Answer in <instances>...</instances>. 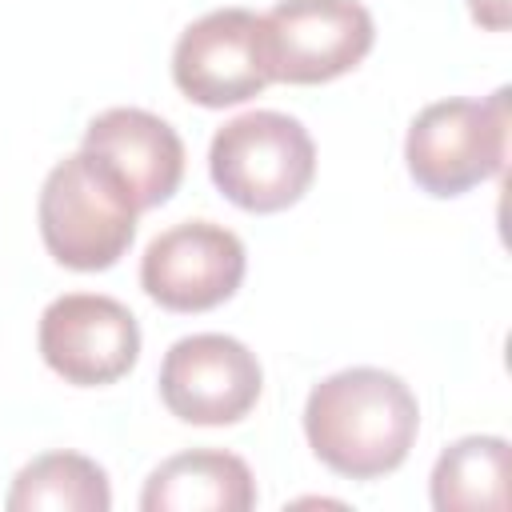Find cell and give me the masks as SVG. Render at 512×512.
<instances>
[{"instance_id": "cell-4", "label": "cell", "mask_w": 512, "mask_h": 512, "mask_svg": "<svg viewBox=\"0 0 512 512\" xmlns=\"http://www.w3.org/2000/svg\"><path fill=\"white\" fill-rule=\"evenodd\" d=\"M508 88H496L488 100H436L408 124L404 164L420 192L428 196H464L468 188L504 172L508 160Z\"/></svg>"}, {"instance_id": "cell-14", "label": "cell", "mask_w": 512, "mask_h": 512, "mask_svg": "<svg viewBox=\"0 0 512 512\" xmlns=\"http://www.w3.org/2000/svg\"><path fill=\"white\" fill-rule=\"evenodd\" d=\"M468 12L488 32H504L512 24V0H468Z\"/></svg>"}, {"instance_id": "cell-9", "label": "cell", "mask_w": 512, "mask_h": 512, "mask_svg": "<svg viewBox=\"0 0 512 512\" xmlns=\"http://www.w3.org/2000/svg\"><path fill=\"white\" fill-rule=\"evenodd\" d=\"M272 76L284 84H328L352 72L376 44L360 0H280L264 12Z\"/></svg>"}, {"instance_id": "cell-1", "label": "cell", "mask_w": 512, "mask_h": 512, "mask_svg": "<svg viewBox=\"0 0 512 512\" xmlns=\"http://www.w3.org/2000/svg\"><path fill=\"white\" fill-rule=\"evenodd\" d=\"M420 432L416 392L384 368H344L312 384L304 400V436L324 468L348 480L396 472Z\"/></svg>"}, {"instance_id": "cell-13", "label": "cell", "mask_w": 512, "mask_h": 512, "mask_svg": "<svg viewBox=\"0 0 512 512\" xmlns=\"http://www.w3.org/2000/svg\"><path fill=\"white\" fill-rule=\"evenodd\" d=\"M4 508L8 512H108L112 508L108 472L80 452H44L16 472L4 496Z\"/></svg>"}, {"instance_id": "cell-3", "label": "cell", "mask_w": 512, "mask_h": 512, "mask_svg": "<svg viewBox=\"0 0 512 512\" xmlns=\"http://www.w3.org/2000/svg\"><path fill=\"white\" fill-rule=\"evenodd\" d=\"M208 172L224 200L256 216H272L312 188L316 144L296 116L256 108L216 128L208 144Z\"/></svg>"}, {"instance_id": "cell-11", "label": "cell", "mask_w": 512, "mask_h": 512, "mask_svg": "<svg viewBox=\"0 0 512 512\" xmlns=\"http://www.w3.org/2000/svg\"><path fill=\"white\" fill-rule=\"evenodd\" d=\"M256 504L252 468L224 448H192L156 464L144 480V512H248Z\"/></svg>"}, {"instance_id": "cell-5", "label": "cell", "mask_w": 512, "mask_h": 512, "mask_svg": "<svg viewBox=\"0 0 512 512\" xmlns=\"http://www.w3.org/2000/svg\"><path fill=\"white\" fill-rule=\"evenodd\" d=\"M172 80L200 108H232L260 96L276 80L264 16L216 8L192 20L172 48Z\"/></svg>"}, {"instance_id": "cell-12", "label": "cell", "mask_w": 512, "mask_h": 512, "mask_svg": "<svg viewBox=\"0 0 512 512\" xmlns=\"http://www.w3.org/2000/svg\"><path fill=\"white\" fill-rule=\"evenodd\" d=\"M508 460L504 436H464L448 444L432 468L436 512H504L508 508Z\"/></svg>"}, {"instance_id": "cell-8", "label": "cell", "mask_w": 512, "mask_h": 512, "mask_svg": "<svg viewBox=\"0 0 512 512\" xmlns=\"http://www.w3.org/2000/svg\"><path fill=\"white\" fill-rule=\"evenodd\" d=\"M248 268L244 240L212 220L164 228L140 256V288L168 312H208L236 296Z\"/></svg>"}, {"instance_id": "cell-6", "label": "cell", "mask_w": 512, "mask_h": 512, "mask_svg": "<svg viewBox=\"0 0 512 512\" xmlns=\"http://www.w3.org/2000/svg\"><path fill=\"white\" fill-rule=\"evenodd\" d=\"M260 388L264 372L256 352L224 332L184 336L160 360V400L184 424H236L256 408Z\"/></svg>"}, {"instance_id": "cell-7", "label": "cell", "mask_w": 512, "mask_h": 512, "mask_svg": "<svg viewBox=\"0 0 512 512\" xmlns=\"http://www.w3.org/2000/svg\"><path fill=\"white\" fill-rule=\"evenodd\" d=\"M44 364L76 388H104L140 360V324L128 304L100 292H64L40 312Z\"/></svg>"}, {"instance_id": "cell-2", "label": "cell", "mask_w": 512, "mask_h": 512, "mask_svg": "<svg viewBox=\"0 0 512 512\" xmlns=\"http://www.w3.org/2000/svg\"><path fill=\"white\" fill-rule=\"evenodd\" d=\"M136 200L108 160L80 148L64 156L40 188L36 220L48 256L72 272L112 268L136 240Z\"/></svg>"}, {"instance_id": "cell-10", "label": "cell", "mask_w": 512, "mask_h": 512, "mask_svg": "<svg viewBox=\"0 0 512 512\" xmlns=\"http://www.w3.org/2000/svg\"><path fill=\"white\" fill-rule=\"evenodd\" d=\"M84 148L116 168L140 212L160 208L184 180V140L144 108H108L88 120Z\"/></svg>"}]
</instances>
